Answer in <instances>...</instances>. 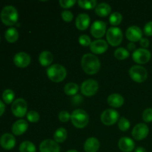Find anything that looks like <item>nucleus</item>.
<instances>
[{
    "label": "nucleus",
    "mask_w": 152,
    "mask_h": 152,
    "mask_svg": "<svg viewBox=\"0 0 152 152\" xmlns=\"http://www.w3.org/2000/svg\"><path fill=\"white\" fill-rule=\"evenodd\" d=\"M99 147V141L95 137L88 138L84 143V149L86 152H97Z\"/></svg>",
    "instance_id": "21"
},
{
    "label": "nucleus",
    "mask_w": 152,
    "mask_h": 152,
    "mask_svg": "<svg viewBox=\"0 0 152 152\" xmlns=\"http://www.w3.org/2000/svg\"><path fill=\"white\" fill-rule=\"evenodd\" d=\"M122 20H123V16L119 12H114L110 16L109 18V22L111 25L117 26L121 23Z\"/></svg>",
    "instance_id": "31"
},
{
    "label": "nucleus",
    "mask_w": 152,
    "mask_h": 152,
    "mask_svg": "<svg viewBox=\"0 0 152 152\" xmlns=\"http://www.w3.org/2000/svg\"><path fill=\"white\" fill-rule=\"evenodd\" d=\"M31 56L25 52L17 53L13 57V62L19 68H26L31 63Z\"/></svg>",
    "instance_id": "15"
},
{
    "label": "nucleus",
    "mask_w": 152,
    "mask_h": 152,
    "mask_svg": "<svg viewBox=\"0 0 152 152\" xmlns=\"http://www.w3.org/2000/svg\"><path fill=\"white\" fill-rule=\"evenodd\" d=\"M47 75L51 81L54 83H60L66 77L67 71L65 67L62 65L54 64L48 68Z\"/></svg>",
    "instance_id": "3"
},
{
    "label": "nucleus",
    "mask_w": 152,
    "mask_h": 152,
    "mask_svg": "<svg viewBox=\"0 0 152 152\" xmlns=\"http://www.w3.org/2000/svg\"><path fill=\"white\" fill-rule=\"evenodd\" d=\"M61 16H62V19L67 22H71L73 19H74V15L69 10H64V11H62Z\"/></svg>",
    "instance_id": "37"
},
{
    "label": "nucleus",
    "mask_w": 152,
    "mask_h": 152,
    "mask_svg": "<svg viewBox=\"0 0 152 152\" xmlns=\"http://www.w3.org/2000/svg\"><path fill=\"white\" fill-rule=\"evenodd\" d=\"M1 20L3 23L7 26H12L17 22L19 14L18 11L13 6H5L1 10L0 14Z\"/></svg>",
    "instance_id": "2"
},
{
    "label": "nucleus",
    "mask_w": 152,
    "mask_h": 152,
    "mask_svg": "<svg viewBox=\"0 0 152 152\" xmlns=\"http://www.w3.org/2000/svg\"><path fill=\"white\" fill-rule=\"evenodd\" d=\"M149 133V129L145 123H139L134 127L132 130V137L137 140H142L146 138Z\"/></svg>",
    "instance_id": "12"
},
{
    "label": "nucleus",
    "mask_w": 152,
    "mask_h": 152,
    "mask_svg": "<svg viewBox=\"0 0 152 152\" xmlns=\"http://www.w3.org/2000/svg\"><path fill=\"white\" fill-rule=\"evenodd\" d=\"M81 66L86 74L93 75L99 71L101 65L99 59L94 54L86 53L82 57Z\"/></svg>",
    "instance_id": "1"
},
{
    "label": "nucleus",
    "mask_w": 152,
    "mask_h": 152,
    "mask_svg": "<svg viewBox=\"0 0 152 152\" xmlns=\"http://www.w3.org/2000/svg\"><path fill=\"white\" fill-rule=\"evenodd\" d=\"M114 56L119 60H124L129 56V52L124 48H118L114 51Z\"/></svg>",
    "instance_id": "29"
},
{
    "label": "nucleus",
    "mask_w": 152,
    "mask_h": 152,
    "mask_svg": "<svg viewBox=\"0 0 152 152\" xmlns=\"http://www.w3.org/2000/svg\"><path fill=\"white\" fill-rule=\"evenodd\" d=\"M81 92L86 96H92L96 94L99 89L98 83L94 80H87L81 85Z\"/></svg>",
    "instance_id": "8"
},
{
    "label": "nucleus",
    "mask_w": 152,
    "mask_h": 152,
    "mask_svg": "<svg viewBox=\"0 0 152 152\" xmlns=\"http://www.w3.org/2000/svg\"><path fill=\"white\" fill-rule=\"evenodd\" d=\"M59 120L62 123H66L71 119V115L67 111H62L59 114Z\"/></svg>",
    "instance_id": "39"
},
{
    "label": "nucleus",
    "mask_w": 152,
    "mask_h": 152,
    "mask_svg": "<svg viewBox=\"0 0 152 152\" xmlns=\"http://www.w3.org/2000/svg\"><path fill=\"white\" fill-rule=\"evenodd\" d=\"M15 97V94L11 89H6L2 94V99L4 102L7 104H10L13 102Z\"/></svg>",
    "instance_id": "30"
},
{
    "label": "nucleus",
    "mask_w": 152,
    "mask_h": 152,
    "mask_svg": "<svg viewBox=\"0 0 152 152\" xmlns=\"http://www.w3.org/2000/svg\"><path fill=\"white\" fill-rule=\"evenodd\" d=\"M79 42L81 45L87 47V46L90 45L91 44V38L87 35H81L79 37Z\"/></svg>",
    "instance_id": "35"
},
{
    "label": "nucleus",
    "mask_w": 152,
    "mask_h": 152,
    "mask_svg": "<svg viewBox=\"0 0 152 152\" xmlns=\"http://www.w3.org/2000/svg\"><path fill=\"white\" fill-rule=\"evenodd\" d=\"M90 16L86 13H80L77 16L75 21L76 27L80 31H86L90 25Z\"/></svg>",
    "instance_id": "18"
},
{
    "label": "nucleus",
    "mask_w": 152,
    "mask_h": 152,
    "mask_svg": "<svg viewBox=\"0 0 152 152\" xmlns=\"http://www.w3.org/2000/svg\"><path fill=\"white\" fill-rule=\"evenodd\" d=\"M151 52L146 48H138L132 54L133 60L138 64H145L151 59Z\"/></svg>",
    "instance_id": "10"
},
{
    "label": "nucleus",
    "mask_w": 152,
    "mask_h": 152,
    "mask_svg": "<svg viewBox=\"0 0 152 152\" xmlns=\"http://www.w3.org/2000/svg\"><path fill=\"white\" fill-rule=\"evenodd\" d=\"M73 125L77 129H83L89 122V116L86 111L83 109H76L71 115Z\"/></svg>",
    "instance_id": "4"
},
{
    "label": "nucleus",
    "mask_w": 152,
    "mask_h": 152,
    "mask_svg": "<svg viewBox=\"0 0 152 152\" xmlns=\"http://www.w3.org/2000/svg\"><path fill=\"white\" fill-rule=\"evenodd\" d=\"M4 37L8 42L14 43L19 39V33L15 28H10L6 31Z\"/></svg>",
    "instance_id": "25"
},
{
    "label": "nucleus",
    "mask_w": 152,
    "mask_h": 152,
    "mask_svg": "<svg viewBox=\"0 0 152 152\" xmlns=\"http://www.w3.org/2000/svg\"><path fill=\"white\" fill-rule=\"evenodd\" d=\"M79 86L78 85L74 83H68L64 87V92L68 96H74L78 92Z\"/></svg>",
    "instance_id": "27"
},
{
    "label": "nucleus",
    "mask_w": 152,
    "mask_h": 152,
    "mask_svg": "<svg viewBox=\"0 0 152 152\" xmlns=\"http://www.w3.org/2000/svg\"><path fill=\"white\" fill-rule=\"evenodd\" d=\"M120 117V114L116 110L106 109L102 113L100 116V120L102 123L105 126H113L115 124Z\"/></svg>",
    "instance_id": "9"
},
{
    "label": "nucleus",
    "mask_w": 152,
    "mask_h": 152,
    "mask_svg": "<svg viewBox=\"0 0 152 152\" xmlns=\"http://www.w3.org/2000/svg\"><path fill=\"white\" fill-rule=\"evenodd\" d=\"M28 110V104L22 98H19L13 101L11 106V111L13 115L16 117H23L26 114Z\"/></svg>",
    "instance_id": "7"
},
{
    "label": "nucleus",
    "mask_w": 152,
    "mask_h": 152,
    "mask_svg": "<svg viewBox=\"0 0 152 152\" xmlns=\"http://www.w3.org/2000/svg\"><path fill=\"white\" fill-rule=\"evenodd\" d=\"M4 111H5V106H4V104L3 103L2 101L0 100V117L4 114Z\"/></svg>",
    "instance_id": "43"
},
{
    "label": "nucleus",
    "mask_w": 152,
    "mask_h": 152,
    "mask_svg": "<svg viewBox=\"0 0 152 152\" xmlns=\"http://www.w3.org/2000/svg\"><path fill=\"white\" fill-rule=\"evenodd\" d=\"M67 136H68V134H67L66 129L64 128H59L56 129L53 134V139L55 142L60 143V142H63L66 140Z\"/></svg>",
    "instance_id": "26"
},
{
    "label": "nucleus",
    "mask_w": 152,
    "mask_h": 152,
    "mask_svg": "<svg viewBox=\"0 0 152 152\" xmlns=\"http://www.w3.org/2000/svg\"><path fill=\"white\" fill-rule=\"evenodd\" d=\"M125 99L122 95L119 94H112L108 97V103L114 108H120L124 104Z\"/></svg>",
    "instance_id": "22"
},
{
    "label": "nucleus",
    "mask_w": 152,
    "mask_h": 152,
    "mask_svg": "<svg viewBox=\"0 0 152 152\" xmlns=\"http://www.w3.org/2000/svg\"><path fill=\"white\" fill-rule=\"evenodd\" d=\"M106 39L108 42L111 46H118L122 42L123 39V32L121 29L117 27H111L107 31Z\"/></svg>",
    "instance_id": "6"
},
{
    "label": "nucleus",
    "mask_w": 152,
    "mask_h": 152,
    "mask_svg": "<svg viewBox=\"0 0 152 152\" xmlns=\"http://www.w3.org/2000/svg\"><path fill=\"white\" fill-rule=\"evenodd\" d=\"M144 34L146 36L148 37H151L152 36V21L151 22H148L145 24V25L144 26Z\"/></svg>",
    "instance_id": "40"
},
{
    "label": "nucleus",
    "mask_w": 152,
    "mask_h": 152,
    "mask_svg": "<svg viewBox=\"0 0 152 152\" xmlns=\"http://www.w3.org/2000/svg\"><path fill=\"white\" fill-rule=\"evenodd\" d=\"M108 43L103 39H97L92 42L90 45V49L92 53L96 54H102L108 50Z\"/></svg>",
    "instance_id": "16"
},
{
    "label": "nucleus",
    "mask_w": 152,
    "mask_h": 152,
    "mask_svg": "<svg viewBox=\"0 0 152 152\" xmlns=\"http://www.w3.org/2000/svg\"><path fill=\"white\" fill-rule=\"evenodd\" d=\"M135 152H147L145 148H144L143 147H137V148L135 149Z\"/></svg>",
    "instance_id": "45"
},
{
    "label": "nucleus",
    "mask_w": 152,
    "mask_h": 152,
    "mask_svg": "<svg viewBox=\"0 0 152 152\" xmlns=\"http://www.w3.org/2000/svg\"><path fill=\"white\" fill-rule=\"evenodd\" d=\"M0 145L4 149L11 150L16 145V139L10 134H4L0 138Z\"/></svg>",
    "instance_id": "17"
},
{
    "label": "nucleus",
    "mask_w": 152,
    "mask_h": 152,
    "mask_svg": "<svg viewBox=\"0 0 152 152\" xmlns=\"http://www.w3.org/2000/svg\"><path fill=\"white\" fill-rule=\"evenodd\" d=\"M28 129V124L25 120H19L12 126V132L16 136L23 134Z\"/></svg>",
    "instance_id": "20"
},
{
    "label": "nucleus",
    "mask_w": 152,
    "mask_h": 152,
    "mask_svg": "<svg viewBox=\"0 0 152 152\" xmlns=\"http://www.w3.org/2000/svg\"><path fill=\"white\" fill-rule=\"evenodd\" d=\"M128 48L130 50H134L136 49V45H135L134 42H129V44H128Z\"/></svg>",
    "instance_id": "44"
},
{
    "label": "nucleus",
    "mask_w": 152,
    "mask_h": 152,
    "mask_svg": "<svg viewBox=\"0 0 152 152\" xmlns=\"http://www.w3.org/2000/svg\"><path fill=\"white\" fill-rule=\"evenodd\" d=\"M111 6L105 2L99 3V4H97L96 7H95V12H96V14L99 16H102V17L107 16L108 15H109L110 13H111Z\"/></svg>",
    "instance_id": "24"
},
{
    "label": "nucleus",
    "mask_w": 152,
    "mask_h": 152,
    "mask_svg": "<svg viewBox=\"0 0 152 152\" xmlns=\"http://www.w3.org/2000/svg\"><path fill=\"white\" fill-rule=\"evenodd\" d=\"M140 44L143 48L145 49V48H148L149 46V40L146 38H142L140 41Z\"/></svg>",
    "instance_id": "41"
},
{
    "label": "nucleus",
    "mask_w": 152,
    "mask_h": 152,
    "mask_svg": "<svg viewBox=\"0 0 152 152\" xmlns=\"http://www.w3.org/2000/svg\"><path fill=\"white\" fill-rule=\"evenodd\" d=\"M77 1L75 0H60L59 4L63 8H70L75 4Z\"/></svg>",
    "instance_id": "38"
},
{
    "label": "nucleus",
    "mask_w": 152,
    "mask_h": 152,
    "mask_svg": "<svg viewBox=\"0 0 152 152\" xmlns=\"http://www.w3.org/2000/svg\"><path fill=\"white\" fill-rule=\"evenodd\" d=\"M67 152H78L77 151V150H74V149H72V150H69V151H68Z\"/></svg>",
    "instance_id": "46"
},
{
    "label": "nucleus",
    "mask_w": 152,
    "mask_h": 152,
    "mask_svg": "<svg viewBox=\"0 0 152 152\" xmlns=\"http://www.w3.org/2000/svg\"><path fill=\"white\" fill-rule=\"evenodd\" d=\"M53 60V56L51 52L45 50L39 56V62L43 67H48L51 65Z\"/></svg>",
    "instance_id": "23"
},
{
    "label": "nucleus",
    "mask_w": 152,
    "mask_h": 152,
    "mask_svg": "<svg viewBox=\"0 0 152 152\" xmlns=\"http://www.w3.org/2000/svg\"><path fill=\"white\" fill-rule=\"evenodd\" d=\"M118 147L123 152H132L134 149L135 144L133 140L124 137L120 138L119 140Z\"/></svg>",
    "instance_id": "19"
},
{
    "label": "nucleus",
    "mask_w": 152,
    "mask_h": 152,
    "mask_svg": "<svg viewBox=\"0 0 152 152\" xmlns=\"http://www.w3.org/2000/svg\"><path fill=\"white\" fill-rule=\"evenodd\" d=\"M73 102H74V104H77V105H78V104L81 103L82 102H83V99L81 97V96H80V95H77V96H74V98H73Z\"/></svg>",
    "instance_id": "42"
},
{
    "label": "nucleus",
    "mask_w": 152,
    "mask_h": 152,
    "mask_svg": "<svg viewBox=\"0 0 152 152\" xmlns=\"http://www.w3.org/2000/svg\"><path fill=\"white\" fill-rule=\"evenodd\" d=\"M130 122L125 117H121L119 119L118 121V128L122 132H127L130 128Z\"/></svg>",
    "instance_id": "33"
},
{
    "label": "nucleus",
    "mask_w": 152,
    "mask_h": 152,
    "mask_svg": "<svg viewBox=\"0 0 152 152\" xmlns=\"http://www.w3.org/2000/svg\"><path fill=\"white\" fill-rule=\"evenodd\" d=\"M19 152H36L35 145L31 141H24L19 145Z\"/></svg>",
    "instance_id": "28"
},
{
    "label": "nucleus",
    "mask_w": 152,
    "mask_h": 152,
    "mask_svg": "<svg viewBox=\"0 0 152 152\" xmlns=\"http://www.w3.org/2000/svg\"><path fill=\"white\" fill-rule=\"evenodd\" d=\"M78 4L81 8L86 9V10H91L96 7V1L95 0H91V1H78Z\"/></svg>",
    "instance_id": "32"
},
{
    "label": "nucleus",
    "mask_w": 152,
    "mask_h": 152,
    "mask_svg": "<svg viewBox=\"0 0 152 152\" xmlns=\"http://www.w3.org/2000/svg\"><path fill=\"white\" fill-rule=\"evenodd\" d=\"M106 24L103 21H95L91 27V34L94 38L100 39L106 33Z\"/></svg>",
    "instance_id": "11"
},
{
    "label": "nucleus",
    "mask_w": 152,
    "mask_h": 152,
    "mask_svg": "<svg viewBox=\"0 0 152 152\" xmlns=\"http://www.w3.org/2000/svg\"><path fill=\"white\" fill-rule=\"evenodd\" d=\"M142 120L145 123L152 122V108H147L142 113Z\"/></svg>",
    "instance_id": "36"
},
{
    "label": "nucleus",
    "mask_w": 152,
    "mask_h": 152,
    "mask_svg": "<svg viewBox=\"0 0 152 152\" xmlns=\"http://www.w3.org/2000/svg\"><path fill=\"white\" fill-rule=\"evenodd\" d=\"M40 152H60L59 144L53 140H45L39 145Z\"/></svg>",
    "instance_id": "14"
},
{
    "label": "nucleus",
    "mask_w": 152,
    "mask_h": 152,
    "mask_svg": "<svg viewBox=\"0 0 152 152\" xmlns=\"http://www.w3.org/2000/svg\"><path fill=\"white\" fill-rule=\"evenodd\" d=\"M126 36L128 39L132 42L140 41L141 39L142 38V30L138 26L133 25L128 28L126 33Z\"/></svg>",
    "instance_id": "13"
},
{
    "label": "nucleus",
    "mask_w": 152,
    "mask_h": 152,
    "mask_svg": "<svg viewBox=\"0 0 152 152\" xmlns=\"http://www.w3.org/2000/svg\"><path fill=\"white\" fill-rule=\"evenodd\" d=\"M129 74L132 80L138 83L145 82L148 78V71L141 65H134L129 69Z\"/></svg>",
    "instance_id": "5"
},
{
    "label": "nucleus",
    "mask_w": 152,
    "mask_h": 152,
    "mask_svg": "<svg viewBox=\"0 0 152 152\" xmlns=\"http://www.w3.org/2000/svg\"><path fill=\"white\" fill-rule=\"evenodd\" d=\"M39 114L36 111H30L27 114V119L31 123H37L39 120Z\"/></svg>",
    "instance_id": "34"
}]
</instances>
